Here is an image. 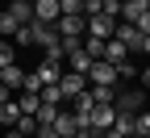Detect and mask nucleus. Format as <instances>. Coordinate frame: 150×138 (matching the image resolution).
Here are the masks:
<instances>
[{
	"label": "nucleus",
	"instance_id": "nucleus-1",
	"mask_svg": "<svg viewBox=\"0 0 150 138\" xmlns=\"http://www.w3.org/2000/svg\"><path fill=\"white\" fill-rule=\"evenodd\" d=\"M112 109H121V113H142V109H146V88H117Z\"/></svg>",
	"mask_w": 150,
	"mask_h": 138
},
{
	"label": "nucleus",
	"instance_id": "nucleus-2",
	"mask_svg": "<svg viewBox=\"0 0 150 138\" xmlns=\"http://www.w3.org/2000/svg\"><path fill=\"white\" fill-rule=\"evenodd\" d=\"M112 38H117V42L125 46V54H138V50H142V42H146V38L138 34V25H129V21H117Z\"/></svg>",
	"mask_w": 150,
	"mask_h": 138
},
{
	"label": "nucleus",
	"instance_id": "nucleus-3",
	"mask_svg": "<svg viewBox=\"0 0 150 138\" xmlns=\"http://www.w3.org/2000/svg\"><path fill=\"white\" fill-rule=\"evenodd\" d=\"M83 80H92V84H117L121 75H117V67H112L108 59H96V63L88 67V75H83Z\"/></svg>",
	"mask_w": 150,
	"mask_h": 138
},
{
	"label": "nucleus",
	"instance_id": "nucleus-4",
	"mask_svg": "<svg viewBox=\"0 0 150 138\" xmlns=\"http://www.w3.org/2000/svg\"><path fill=\"white\" fill-rule=\"evenodd\" d=\"M83 88H88V80H83L79 71H63V75H59V92H63V101H75Z\"/></svg>",
	"mask_w": 150,
	"mask_h": 138
},
{
	"label": "nucleus",
	"instance_id": "nucleus-5",
	"mask_svg": "<svg viewBox=\"0 0 150 138\" xmlns=\"http://www.w3.org/2000/svg\"><path fill=\"white\" fill-rule=\"evenodd\" d=\"M59 0H33V21H42V25H54L59 21Z\"/></svg>",
	"mask_w": 150,
	"mask_h": 138
},
{
	"label": "nucleus",
	"instance_id": "nucleus-6",
	"mask_svg": "<svg viewBox=\"0 0 150 138\" xmlns=\"http://www.w3.org/2000/svg\"><path fill=\"white\" fill-rule=\"evenodd\" d=\"M4 13L13 17L17 25H29V21H33V0H8V9H4Z\"/></svg>",
	"mask_w": 150,
	"mask_h": 138
},
{
	"label": "nucleus",
	"instance_id": "nucleus-7",
	"mask_svg": "<svg viewBox=\"0 0 150 138\" xmlns=\"http://www.w3.org/2000/svg\"><path fill=\"white\" fill-rule=\"evenodd\" d=\"M54 34L59 38H83V17H59L54 21Z\"/></svg>",
	"mask_w": 150,
	"mask_h": 138
},
{
	"label": "nucleus",
	"instance_id": "nucleus-8",
	"mask_svg": "<svg viewBox=\"0 0 150 138\" xmlns=\"http://www.w3.org/2000/svg\"><path fill=\"white\" fill-rule=\"evenodd\" d=\"M112 117H117V109H112V105H92V130L104 134V130L112 126Z\"/></svg>",
	"mask_w": 150,
	"mask_h": 138
},
{
	"label": "nucleus",
	"instance_id": "nucleus-9",
	"mask_svg": "<svg viewBox=\"0 0 150 138\" xmlns=\"http://www.w3.org/2000/svg\"><path fill=\"white\" fill-rule=\"evenodd\" d=\"M88 96H92V105H112L117 101V84H92Z\"/></svg>",
	"mask_w": 150,
	"mask_h": 138
},
{
	"label": "nucleus",
	"instance_id": "nucleus-10",
	"mask_svg": "<svg viewBox=\"0 0 150 138\" xmlns=\"http://www.w3.org/2000/svg\"><path fill=\"white\" fill-rule=\"evenodd\" d=\"M33 75H38V84H59L63 67H59V63H46V59H42V63L33 67Z\"/></svg>",
	"mask_w": 150,
	"mask_h": 138
},
{
	"label": "nucleus",
	"instance_id": "nucleus-11",
	"mask_svg": "<svg viewBox=\"0 0 150 138\" xmlns=\"http://www.w3.org/2000/svg\"><path fill=\"white\" fill-rule=\"evenodd\" d=\"M50 130L59 134V138H75V134H79V130H75V117L63 113V109H59V117H54V126H50Z\"/></svg>",
	"mask_w": 150,
	"mask_h": 138
},
{
	"label": "nucleus",
	"instance_id": "nucleus-12",
	"mask_svg": "<svg viewBox=\"0 0 150 138\" xmlns=\"http://www.w3.org/2000/svg\"><path fill=\"white\" fill-rule=\"evenodd\" d=\"M112 134H121V138H134V113H121L117 109V117H112V126H108Z\"/></svg>",
	"mask_w": 150,
	"mask_h": 138
},
{
	"label": "nucleus",
	"instance_id": "nucleus-13",
	"mask_svg": "<svg viewBox=\"0 0 150 138\" xmlns=\"http://www.w3.org/2000/svg\"><path fill=\"white\" fill-rule=\"evenodd\" d=\"M104 59H108L112 67H121V63H129V54H125V46L117 42V38H108V42H104Z\"/></svg>",
	"mask_w": 150,
	"mask_h": 138
},
{
	"label": "nucleus",
	"instance_id": "nucleus-14",
	"mask_svg": "<svg viewBox=\"0 0 150 138\" xmlns=\"http://www.w3.org/2000/svg\"><path fill=\"white\" fill-rule=\"evenodd\" d=\"M67 63H71V71H79V75H88V67L96 63V59H92V54H88V50L79 46V50H71V54H67Z\"/></svg>",
	"mask_w": 150,
	"mask_h": 138
},
{
	"label": "nucleus",
	"instance_id": "nucleus-15",
	"mask_svg": "<svg viewBox=\"0 0 150 138\" xmlns=\"http://www.w3.org/2000/svg\"><path fill=\"white\" fill-rule=\"evenodd\" d=\"M38 101H42V105H54V109H59V105H63V92H59V84H42Z\"/></svg>",
	"mask_w": 150,
	"mask_h": 138
},
{
	"label": "nucleus",
	"instance_id": "nucleus-16",
	"mask_svg": "<svg viewBox=\"0 0 150 138\" xmlns=\"http://www.w3.org/2000/svg\"><path fill=\"white\" fill-rule=\"evenodd\" d=\"M146 134H150V109L134 113V138H146Z\"/></svg>",
	"mask_w": 150,
	"mask_h": 138
},
{
	"label": "nucleus",
	"instance_id": "nucleus-17",
	"mask_svg": "<svg viewBox=\"0 0 150 138\" xmlns=\"http://www.w3.org/2000/svg\"><path fill=\"white\" fill-rule=\"evenodd\" d=\"M13 63H17V46L8 38H0V67H13Z\"/></svg>",
	"mask_w": 150,
	"mask_h": 138
},
{
	"label": "nucleus",
	"instance_id": "nucleus-18",
	"mask_svg": "<svg viewBox=\"0 0 150 138\" xmlns=\"http://www.w3.org/2000/svg\"><path fill=\"white\" fill-rule=\"evenodd\" d=\"M54 117H59V109H54V105H42V109L33 113V122H38V130H42V126H54Z\"/></svg>",
	"mask_w": 150,
	"mask_h": 138
},
{
	"label": "nucleus",
	"instance_id": "nucleus-19",
	"mask_svg": "<svg viewBox=\"0 0 150 138\" xmlns=\"http://www.w3.org/2000/svg\"><path fill=\"white\" fill-rule=\"evenodd\" d=\"M17 117H21V109H17V101H8V105H0V122H4L8 130L17 126Z\"/></svg>",
	"mask_w": 150,
	"mask_h": 138
},
{
	"label": "nucleus",
	"instance_id": "nucleus-20",
	"mask_svg": "<svg viewBox=\"0 0 150 138\" xmlns=\"http://www.w3.org/2000/svg\"><path fill=\"white\" fill-rule=\"evenodd\" d=\"M17 29H21V25H17L8 13H0V38H8V42H13V34H17Z\"/></svg>",
	"mask_w": 150,
	"mask_h": 138
},
{
	"label": "nucleus",
	"instance_id": "nucleus-21",
	"mask_svg": "<svg viewBox=\"0 0 150 138\" xmlns=\"http://www.w3.org/2000/svg\"><path fill=\"white\" fill-rule=\"evenodd\" d=\"M83 50H88L92 59H104V42H100V38H88V34H83Z\"/></svg>",
	"mask_w": 150,
	"mask_h": 138
},
{
	"label": "nucleus",
	"instance_id": "nucleus-22",
	"mask_svg": "<svg viewBox=\"0 0 150 138\" xmlns=\"http://www.w3.org/2000/svg\"><path fill=\"white\" fill-rule=\"evenodd\" d=\"M13 130H21L25 138H33V134H38V122H33V117H17V126H13Z\"/></svg>",
	"mask_w": 150,
	"mask_h": 138
},
{
	"label": "nucleus",
	"instance_id": "nucleus-23",
	"mask_svg": "<svg viewBox=\"0 0 150 138\" xmlns=\"http://www.w3.org/2000/svg\"><path fill=\"white\" fill-rule=\"evenodd\" d=\"M134 25H138V34H142V38H150V9H146V13L138 17V21H134Z\"/></svg>",
	"mask_w": 150,
	"mask_h": 138
},
{
	"label": "nucleus",
	"instance_id": "nucleus-24",
	"mask_svg": "<svg viewBox=\"0 0 150 138\" xmlns=\"http://www.w3.org/2000/svg\"><path fill=\"white\" fill-rule=\"evenodd\" d=\"M13 101V88H4V84H0V105H8Z\"/></svg>",
	"mask_w": 150,
	"mask_h": 138
},
{
	"label": "nucleus",
	"instance_id": "nucleus-25",
	"mask_svg": "<svg viewBox=\"0 0 150 138\" xmlns=\"http://www.w3.org/2000/svg\"><path fill=\"white\" fill-rule=\"evenodd\" d=\"M138 75H142V88L150 92V67H146V71H138Z\"/></svg>",
	"mask_w": 150,
	"mask_h": 138
},
{
	"label": "nucleus",
	"instance_id": "nucleus-26",
	"mask_svg": "<svg viewBox=\"0 0 150 138\" xmlns=\"http://www.w3.org/2000/svg\"><path fill=\"white\" fill-rule=\"evenodd\" d=\"M75 138H100L96 130H79V134H75Z\"/></svg>",
	"mask_w": 150,
	"mask_h": 138
},
{
	"label": "nucleus",
	"instance_id": "nucleus-27",
	"mask_svg": "<svg viewBox=\"0 0 150 138\" xmlns=\"http://www.w3.org/2000/svg\"><path fill=\"white\" fill-rule=\"evenodd\" d=\"M4 138H25V134H21V130H8V134H4Z\"/></svg>",
	"mask_w": 150,
	"mask_h": 138
},
{
	"label": "nucleus",
	"instance_id": "nucleus-28",
	"mask_svg": "<svg viewBox=\"0 0 150 138\" xmlns=\"http://www.w3.org/2000/svg\"><path fill=\"white\" fill-rule=\"evenodd\" d=\"M142 50H146V54H150V38H146V42H142Z\"/></svg>",
	"mask_w": 150,
	"mask_h": 138
},
{
	"label": "nucleus",
	"instance_id": "nucleus-29",
	"mask_svg": "<svg viewBox=\"0 0 150 138\" xmlns=\"http://www.w3.org/2000/svg\"><path fill=\"white\" fill-rule=\"evenodd\" d=\"M146 138H150V134H146Z\"/></svg>",
	"mask_w": 150,
	"mask_h": 138
}]
</instances>
